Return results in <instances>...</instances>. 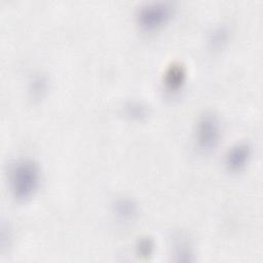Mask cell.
Segmentation results:
<instances>
[{
    "instance_id": "6da1fadb",
    "label": "cell",
    "mask_w": 263,
    "mask_h": 263,
    "mask_svg": "<svg viewBox=\"0 0 263 263\" xmlns=\"http://www.w3.org/2000/svg\"><path fill=\"white\" fill-rule=\"evenodd\" d=\"M40 167L32 159H20L10 167L9 187L17 200H27L33 196L40 185Z\"/></svg>"
},
{
    "instance_id": "7a4b0ae2",
    "label": "cell",
    "mask_w": 263,
    "mask_h": 263,
    "mask_svg": "<svg viewBox=\"0 0 263 263\" xmlns=\"http://www.w3.org/2000/svg\"><path fill=\"white\" fill-rule=\"evenodd\" d=\"M174 13V6L167 1H150L142 4L136 13L141 28L147 31L156 30L165 25Z\"/></svg>"
},
{
    "instance_id": "3957f363",
    "label": "cell",
    "mask_w": 263,
    "mask_h": 263,
    "mask_svg": "<svg viewBox=\"0 0 263 263\" xmlns=\"http://www.w3.org/2000/svg\"><path fill=\"white\" fill-rule=\"evenodd\" d=\"M222 134L219 117L211 111L201 114L195 125V142L202 152L213 151L219 144Z\"/></svg>"
},
{
    "instance_id": "277c9868",
    "label": "cell",
    "mask_w": 263,
    "mask_h": 263,
    "mask_svg": "<svg viewBox=\"0 0 263 263\" xmlns=\"http://www.w3.org/2000/svg\"><path fill=\"white\" fill-rule=\"evenodd\" d=\"M252 156V147L245 142L233 145L226 153L225 164L231 172L241 171L250 161Z\"/></svg>"
},
{
    "instance_id": "5b68a950",
    "label": "cell",
    "mask_w": 263,
    "mask_h": 263,
    "mask_svg": "<svg viewBox=\"0 0 263 263\" xmlns=\"http://www.w3.org/2000/svg\"><path fill=\"white\" fill-rule=\"evenodd\" d=\"M186 80V69L180 63H173L164 72L163 81L170 90H177Z\"/></svg>"
},
{
    "instance_id": "8992f818",
    "label": "cell",
    "mask_w": 263,
    "mask_h": 263,
    "mask_svg": "<svg viewBox=\"0 0 263 263\" xmlns=\"http://www.w3.org/2000/svg\"><path fill=\"white\" fill-rule=\"evenodd\" d=\"M114 209H115L116 215L123 220L133 219L137 213V205L129 198L117 199L115 202Z\"/></svg>"
},
{
    "instance_id": "52a82bcc",
    "label": "cell",
    "mask_w": 263,
    "mask_h": 263,
    "mask_svg": "<svg viewBox=\"0 0 263 263\" xmlns=\"http://www.w3.org/2000/svg\"><path fill=\"white\" fill-rule=\"evenodd\" d=\"M125 113L133 119L142 120L149 114V109L141 102H129L125 105Z\"/></svg>"
},
{
    "instance_id": "ba28073f",
    "label": "cell",
    "mask_w": 263,
    "mask_h": 263,
    "mask_svg": "<svg viewBox=\"0 0 263 263\" xmlns=\"http://www.w3.org/2000/svg\"><path fill=\"white\" fill-rule=\"evenodd\" d=\"M228 37V31L225 27L216 28L210 36V44L213 48H220L226 42Z\"/></svg>"
},
{
    "instance_id": "9c48e42d",
    "label": "cell",
    "mask_w": 263,
    "mask_h": 263,
    "mask_svg": "<svg viewBox=\"0 0 263 263\" xmlns=\"http://www.w3.org/2000/svg\"><path fill=\"white\" fill-rule=\"evenodd\" d=\"M153 250H154V242L151 238L143 237L138 241L137 252H138L139 256L148 258L153 253Z\"/></svg>"
},
{
    "instance_id": "30bf717a",
    "label": "cell",
    "mask_w": 263,
    "mask_h": 263,
    "mask_svg": "<svg viewBox=\"0 0 263 263\" xmlns=\"http://www.w3.org/2000/svg\"><path fill=\"white\" fill-rule=\"evenodd\" d=\"M47 88V80L44 76H37L31 82L30 91L32 92L33 97H41L43 92L46 91Z\"/></svg>"
}]
</instances>
